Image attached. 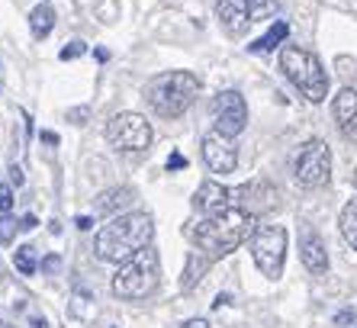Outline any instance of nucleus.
<instances>
[{
  "label": "nucleus",
  "instance_id": "1",
  "mask_svg": "<svg viewBox=\"0 0 357 328\" xmlns=\"http://www.w3.org/2000/svg\"><path fill=\"white\" fill-rule=\"evenodd\" d=\"M255 216L241 206H232V209H222L216 216H203V219L190 222L187 225V238L199 251H206L213 261L216 258L232 255L238 245H245L251 235H255Z\"/></svg>",
  "mask_w": 357,
  "mask_h": 328
},
{
  "label": "nucleus",
  "instance_id": "2",
  "mask_svg": "<svg viewBox=\"0 0 357 328\" xmlns=\"http://www.w3.org/2000/svg\"><path fill=\"white\" fill-rule=\"evenodd\" d=\"M151 238H155V222H151L149 213H123V216H113V219L97 232L93 251H97L100 261L123 264L126 258H132L135 251L149 248Z\"/></svg>",
  "mask_w": 357,
  "mask_h": 328
},
{
  "label": "nucleus",
  "instance_id": "3",
  "mask_svg": "<svg viewBox=\"0 0 357 328\" xmlns=\"http://www.w3.org/2000/svg\"><path fill=\"white\" fill-rule=\"evenodd\" d=\"M199 94V77L190 71H165L145 84V100L161 119H177Z\"/></svg>",
  "mask_w": 357,
  "mask_h": 328
},
{
  "label": "nucleus",
  "instance_id": "4",
  "mask_svg": "<svg viewBox=\"0 0 357 328\" xmlns=\"http://www.w3.org/2000/svg\"><path fill=\"white\" fill-rule=\"evenodd\" d=\"M161 283V258L155 248H142L132 258H126L113 274V293L123 299H145Z\"/></svg>",
  "mask_w": 357,
  "mask_h": 328
},
{
  "label": "nucleus",
  "instance_id": "5",
  "mask_svg": "<svg viewBox=\"0 0 357 328\" xmlns=\"http://www.w3.org/2000/svg\"><path fill=\"white\" fill-rule=\"evenodd\" d=\"M280 68L283 74L293 81L303 97L309 103H322L325 94H328V74L322 71V61L309 49H299V45H283L280 49Z\"/></svg>",
  "mask_w": 357,
  "mask_h": 328
},
{
  "label": "nucleus",
  "instance_id": "6",
  "mask_svg": "<svg viewBox=\"0 0 357 328\" xmlns=\"http://www.w3.org/2000/svg\"><path fill=\"white\" fill-rule=\"evenodd\" d=\"M251 258L267 280H277L287 261V229L283 225H258L251 235Z\"/></svg>",
  "mask_w": 357,
  "mask_h": 328
},
{
  "label": "nucleus",
  "instance_id": "7",
  "mask_svg": "<svg viewBox=\"0 0 357 328\" xmlns=\"http://www.w3.org/2000/svg\"><path fill=\"white\" fill-rule=\"evenodd\" d=\"M293 177L303 187H325L332 181V148L322 139H309L306 145H299L296 158H293Z\"/></svg>",
  "mask_w": 357,
  "mask_h": 328
},
{
  "label": "nucleus",
  "instance_id": "8",
  "mask_svg": "<svg viewBox=\"0 0 357 328\" xmlns=\"http://www.w3.org/2000/svg\"><path fill=\"white\" fill-rule=\"evenodd\" d=\"M151 126L139 113H116L107 123V142L119 151H145L151 145Z\"/></svg>",
  "mask_w": 357,
  "mask_h": 328
},
{
  "label": "nucleus",
  "instance_id": "9",
  "mask_svg": "<svg viewBox=\"0 0 357 328\" xmlns=\"http://www.w3.org/2000/svg\"><path fill=\"white\" fill-rule=\"evenodd\" d=\"M213 116H216V129L235 139L248 126V103L238 91H222L213 100Z\"/></svg>",
  "mask_w": 357,
  "mask_h": 328
},
{
  "label": "nucleus",
  "instance_id": "10",
  "mask_svg": "<svg viewBox=\"0 0 357 328\" xmlns=\"http://www.w3.org/2000/svg\"><path fill=\"white\" fill-rule=\"evenodd\" d=\"M203 161L209 164L213 174H232L238 167V148H235V139L225 135V132L213 129L203 135Z\"/></svg>",
  "mask_w": 357,
  "mask_h": 328
},
{
  "label": "nucleus",
  "instance_id": "11",
  "mask_svg": "<svg viewBox=\"0 0 357 328\" xmlns=\"http://www.w3.org/2000/svg\"><path fill=\"white\" fill-rule=\"evenodd\" d=\"M193 206H197L203 216H216L222 209H232L235 200H232V190H225L222 184L216 181H203L193 193Z\"/></svg>",
  "mask_w": 357,
  "mask_h": 328
},
{
  "label": "nucleus",
  "instance_id": "12",
  "mask_svg": "<svg viewBox=\"0 0 357 328\" xmlns=\"http://www.w3.org/2000/svg\"><path fill=\"white\" fill-rule=\"evenodd\" d=\"M216 20L229 36H245L248 26L255 23L245 0H216Z\"/></svg>",
  "mask_w": 357,
  "mask_h": 328
},
{
  "label": "nucleus",
  "instance_id": "13",
  "mask_svg": "<svg viewBox=\"0 0 357 328\" xmlns=\"http://www.w3.org/2000/svg\"><path fill=\"white\" fill-rule=\"evenodd\" d=\"M299 258H303V267L309 274H325L328 271V251H325V241L319 238L316 229H303L299 235Z\"/></svg>",
  "mask_w": 357,
  "mask_h": 328
},
{
  "label": "nucleus",
  "instance_id": "14",
  "mask_svg": "<svg viewBox=\"0 0 357 328\" xmlns=\"http://www.w3.org/2000/svg\"><path fill=\"white\" fill-rule=\"evenodd\" d=\"M335 123H338L341 135L351 142H357V91L354 87H344V91H338V97H335Z\"/></svg>",
  "mask_w": 357,
  "mask_h": 328
},
{
  "label": "nucleus",
  "instance_id": "15",
  "mask_svg": "<svg viewBox=\"0 0 357 328\" xmlns=\"http://www.w3.org/2000/svg\"><path fill=\"white\" fill-rule=\"evenodd\" d=\"M132 200H135V190L132 187H113V190H107V193H100L93 209H97L100 216H116L119 209L132 206Z\"/></svg>",
  "mask_w": 357,
  "mask_h": 328
},
{
  "label": "nucleus",
  "instance_id": "16",
  "mask_svg": "<svg viewBox=\"0 0 357 328\" xmlns=\"http://www.w3.org/2000/svg\"><path fill=\"white\" fill-rule=\"evenodd\" d=\"M209 264H213V258H209L206 251H193V255L187 258V267H183V280H181V290H183V293H190V290L197 287L199 280H203V274L209 271Z\"/></svg>",
  "mask_w": 357,
  "mask_h": 328
},
{
  "label": "nucleus",
  "instance_id": "17",
  "mask_svg": "<svg viewBox=\"0 0 357 328\" xmlns=\"http://www.w3.org/2000/svg\"><path fill=\"white\" fill-rule=\"evenodd\" d=\"M287 36H290V23L277 20V23L271 26V29H267V33L261 36L258 42H251L248 49H251V52H274L277 45H283V42H287Z\"/></svg>",
  "mask_w": 357,
  "mask_h": 328
},
{
  "label": "nucleus",
  "instance_id": "18",
  "mask_svg": "<svg viewBox=\"0 0 357 328\" xmlns=\"http://www.w3.org/2000/svg\"><path fill=\"white\" fill-rule=\"evenodd\" d=\"M29 29H33V39H45V36L55 29V10L49 3H39V7L29 13Z\"/></svg>",
  "mask_w": 357,
  "mask_h": 328
},
{
  "label": "nucleus",
  "instance_id": "19",
  "mask_svg": "<svg viewBox=\"0 0 357 328\" xmlns=\"http://www.w3.org/2000/svg\"><path fill=\"white\" fill-rule=\"evenodd\" d=\"M338 225H341L344 241H348L351 248H357V200L344 203V209H341V216H338Z\"/></svg>",
  "mask_w": 357,
  "mask_h": 328
},
{
  "label": "nucleus",
  "instance_id": "20",
  "mask_svg": "<svg viewBox=\"0 0 357 328\" xmlns=\"http://www.w3.org/2000/svg\"><path fill=\"white\" fill-rule=\"evenodd\" d=\"M13 264H17L20 274L33 277V274H36V248L33 245H20L17 251H13Z\"/></svg>",
  "mask_w": 357,
  "mask_h": 328
},
{
  "label": "nucleus",
  "instance_id": "21",
  "mask_svg": "<svg viewBox=\"0 0 357 328\" xmlns=\"http://www.w3.org/2000/svg\"><path fill=\"white\" fill-rule=\"evenodd\" d=\"M251 10V20H267V17H274V10H277V0H245Z\"/></svg>",
  "mask_w": 357,
  "mask_h": 328
},
{
  "label": "nucleus",
  "instance_id": "22",
  "mask_svg": "<svg viewBox=\"0 0 357 328\" xmlns=\"http://www.w3.org/2000/svg\"><path fill=\"white\" fill-rule=\"evenodd\" d=\"M17 229H23V222H17L10 213L0 216V245H7V241H13V238H17Z\"/></svg>",
  "mask_w": 357,
  "mask_h": 328
},
{
  "label": "nucleus",
  "instance_id": "23",
  "mask_svg": "<svg viewBox=\"0 0 357 328\" xmlns=\"http://www.w3.org/2000/svg\"><path fill=\"white\" fill-rule=\"evenodd\" d=\"M84 52H87V45H84L81 39H75V42H68L65 49L59 52V58H61V61H75V58H81Z\"/></svg>",
  "mask_w": 357,
  "mask_h": 328
},
{
  "label": "nucleus",
  "instance_id": "24",
  "mask_svg": "<svg viewBox=\"0 0 357 328\" xmlns=\"http://www.w3.org/2000/svg\"><path fill=\"white\" fill-rule=\"evenodd\" d=\"M87 119H91V107H75V110H68V123L84 126Z\"/></svg>",
  "mask_w": 357,
  "mask_h": 328
},
{
  "label": "nucleus",
  "instance_id": "25",
  "mask_svg": "<svg viewBox=\"0 0 357 328\" xmlns=\"http://www.w3.org/2000/svg\"><path fill=\"white\" fill-rule=\"evenodd\" d=\"M0 209H3V213L13 209V190H10V184H3V181H0Z\"/></svg>",
  "mask_w": 357,
  "mask_h": 328
},
{
  "label": "nucleus",
  "instance_id": "26",
  "mask_svg": "<svg viewBox=\"0 0 357 328\" xmlns=\"http://www.w3.org/2000/svg\"><path fill=\"white\" fill-rule=\"evenodd\" d=\"M183 167H187V158L181 151H174V155L167 158V171H183Z\"/></svg>",
  "mask_w": 357,
  "mask_h": 328
},
{
  "label": "nucleus",
  "instance_id": "27",
  "mask_svg": "<svg viewBox=\"0 0 357 328\" xmlns=\"http://www.w3.org/2000/svg\"><path fill=\"white\" fill-rule=\"evenodd\" d=\"M61 267V258L59 255H49V258H42V271L45 274H55Z\"/></svg>",
  "mask_w": 357,
  "mask_h": 328
},
{
  "label": "nucleus",
  "instance_id": "28",
  "mask_svg": "<svg viewBox=\"0 0 357 328\" xmlns=\"http://www.w3.org/2000/svg\"><path fill=\"white\" fill-rule=\"evenodd\" d=\"M351 322H357V312L354 309H344L335 315V325H351Z\"/></svg>",
  "mask_w": 357,
  "mask_h": 328
},
{
  "label": "nucleus",
  "instance_id": "29",
  "mask_svg": "<svg viewBox=\"0 0 357 328\" xmlns=\"http://www.w3.org/2000/svg\"><path fill=\"white\" fill-rule=\"evenodd\" d=\"M10 181L17 184V187H23V181H26V177H23V167H17V164H13V167H10Z\"/></svg>",
  "mask_w": 357,
  "mask_h": 328
},
{
  "label": "nucleus",
  "instance_id": "30",
  "mask_svg": "<svg viewBox=\"0 0 357 328\" xmlns=\"http://www.w3.org/2000/svg\"><path fill=\"white\" fill-rule=\"evenodd\" d=\"M77 229H81V232H91L93 229V219H91V216H77Z\"/></svg>",
  "mask_w": 357,
  "mask_h": 328
},
{
  "label": "nucleus",
  "instance_id": "31",
  "mask_svg": "<svg viewBox=\"0 0 357 328\" xmlns=\"http://www.w3.org/2000/svg\"><path fill=\"white\" fill-rule=\"evenodd\" d=\"M181 328H209V322L206 319H187Z\"/></svg>",
  "mask_w": 357,
  "mask_h": 328
},
{
  "label": "nucleus",
  "instance_id": "32",
  "mask_svg": "<svg viewBox=\"0 0 357 328\" xmlns=\"http://www.w3.org/2000/svg\"><path fill=\"white\" fill-rule=\"evenodd\" d=\"M20 222H23V229H26V232H29V229H36V225H39V219H36V216H23V219H20Z\"/></svg>",
  "mask_w": 357,
  "mask_h": 328
},
{
  "label": "nucleus",
  "instance_id": "33",
  "mask_svg": "<svg viewBox=\"0 0 357 328\" xmlns=\"http://www.w3.org/2000/svg\"><path fill=\"white\" fill-rule=\"evenodd\" d=\"M39 139L45 142V145H59V135H55V132H42Z\"/></svg>",
  "mask_w": 357,
  "mask_h": 328
},
{
  "label": "nucleus",
  "instance_id": "34",
  "mask_svg": "<svg viewBox=\"0 0 357 328\" xmlns=\"http://www.w3.org/2000/svg\"><path fill=\"white\" fill-rule=\"evenodd\" d=\"M225 303H229V296H225V293H219V296H216V303H213V306H216V309H222Z\"/></svg>",
  "mask_w": 357,
  "mask_h": 328
},
{
  "label": "nucleus",
  "instance_id": "35",
  "mask_svg": "<svg viewBox=\"0 0 357 328\" xmlns=\"http://www.w3.org/2000/svg\"><path fill=\"white\" fill-rule=\"evenodd\" d=\"M33 328H49V322H45V319H33Z\"/></svg>",
  "mask_w": 357,
  "mask_h": 328
},
{
  "label": "nucleus",
  "instance_id": "36",
  "mask_svg": "<svg viewBox=\"0 0 357 328\" xmlns=\"http://www.w3.org/2000/svg\"><path fill=\"white\" fill-rule=\"evenodd\" d=\"M354 187H357V171H354Z\"/></svg>",
  "mask_w": 357,
  "mask_h": 328
}]
</instances>
